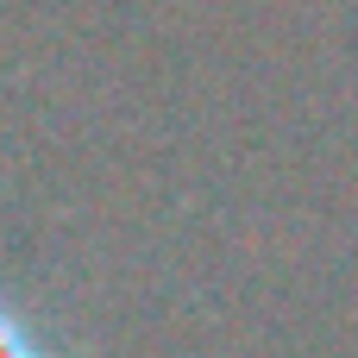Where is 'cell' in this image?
<instances>
[{
	"label": "cell",
	"instance_id": "cell-1",
	"mask_svg": "<svg viewBox=\"0 0 358 358\" xmlns=\"http://www.w3.org/2000/svg\"><path fill=\"white\" fill-rule=\"evenodd\" d=\"M0 358H25V352H19V340H13V334H0Z\"/></svg>",
	"mask_w": 358,
	"mask_h": 358
}]
</instances>
